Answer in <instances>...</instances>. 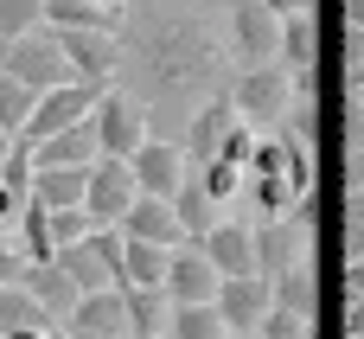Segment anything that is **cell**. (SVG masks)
<instances>
[{"instance_id": "obj_33", "label": "cell", "mask_w": 364, "mask_h": 339, "mask_svg": "<svg viewBox=\"0 0 364 339\" xmlns=\"http://www.w3.org/2000/svg\"><path fill=\"white\" fill-rule=\"evenodd\" d=\"M45 231H51V256H58V250H70V244H83V237H90L96 224H90L83 212H45Z\"/></svg>"}, {"instance_id": "obj_26", "label": "cell", "mask_w": 364, "mask_h": 339, "mask_svg": "<svg viewBox=\"0 0 364 339\" xmlns=\"http://www.w3.org/2000/svg\"><path fill=\"white\" fill-rule=\"evenodd\" d=\"M19 256L26 263H51V231H45V205H19Z\"/></svg>"}, {"instance_id": "obj_19", "label": "cell", "mask_w": 364, "mask_h": 339, "mask_svg": "<svg viewBox=\"0 0 364 339\" xmlns=\"http://www.w3.org/2000/svg\"><path fill=\"white\" fill-rule=\"evenodd\" d=\"M269 295H275V308L282 314H294V320H320V276H314V263H294V269H282V276H269Z\"/></svg>"}, {"instance_id": "obj_47", "label": "cell", "mask_w": 364, "mask_h": 339, "mask_svg": "<svg viewBox=\"0 0 364 339\" xmlns=\"http://www.w3.org/2000/svg\"><path fill=\"white\" fill-rule=\"evenodd\" d=\"M243 339H256V333H243Z\"/></svg>"}, {"instance_id": "obj_32", "label": "cell", "mask_w": 364, "mask_h": 339, "mask_svg": "<svg viewBox=\"0 0 364 339\" xmlns=\"http://www.w3.org/2000/svg\"><path fill=\"white\" fill-rule=\"evenodd\" d=\"M26 115H32V90H19L13 77H0V135L13 141L26 128Z\"/></svg>"}, {"instance_id": "obj_42", "label": "cell", "mask_w": 364, "mask_h": 339, "mask_svg": "<svg viewBox=\"0 0 364 339\" xmlns=\"http://www.w3.org/2000/svg\"><path fill=\"white\" fill-rule=\"evenodd\" d=\"M339 19H346V32H364V0H339Z\"/></svg>"}, {"instance_id": "obj_37", "label": "cell", "mask_w": 364, "mask_h": 339, "mask_svg": "<svg viewBox=\"0 0 364 339\" xmlns=\"http://www.w3.org/2000/svg\"><path fill=\"white\" fill-rule=\"evenodd\" d=\"M19 276H26V256L0 237V288H19Z\"/></svg>"}, {"instance_id": "obj_14", "label": "cell", "mask_w": 364, "mask_h": 339, "mask_svg": "<svg viewBox=\"0 0 364 339\" xmlns=\"http://www.w3.org/2000/svg\"><path fill=\"white\" fill-rule=\"evenodd\" d=\"M320 58H326V45H320V13H288V19H282V45H275V64H282L288 77H320Z\"/></svg>"}, {"instance_id": "obj_7", "label": "cell", "mask_w": 364, "mask_h": 339, "mask_svg": "<svg viewBox=\"0 0 364 339\" xmlns=\"http://www.w3.org/2000/svg\"><path fill=\"white\" fill-rule=\"evenodd\" d=\"M134 199H141V192H134V173H128V160H96V167H90V179H83V218H90L96 231L122 224Z\"/></svg>"}, {"instance_id": "obj_16", "label": "cell", "mask_w": 364, "mask_h": 339, "mask_svg": "<svg viewBox=\"0 0 364 339\" xmlns=\"http://www.w3.org/2000/svg\"><path fill=\"white\" fill-rule=\"evenodd\" d=\"M64 333H77V339H128V308H122V295H115V288L83 295L77 314L64 320Z\"/></svg>"}, {"instance_id": "obj_15", "label": "cell", "mask_w": 364, "mask_h": 339, "mask_svg": "<svg viewBox=\"0 0 364 339\" xmlns=\"http://www.w3.org/2000/svg\"><path fill=\"white\" fill-rule=\"evenodd\" d=\"M122 237H134V244H154V250H186V231H179V218H173V199H134L128 205V218L115 224Z\"/></svg>"}, {"instance_id": "obj_27", "label": "cell", "mask_w": 364, "mask_h": 339, "mask_svg": "<svg viewBox=\"0 0 364 339\" xmlns=\"http://www.w3.org/2000/svg\"><path fill=\"white\" fill-rule=\"evenodd\" d=\"M166 339H230V333H224L218 308H173V320H166Z\"/></svg>"}, {"instance_id": "obj_8", "label": "cell", "mask_w": 364, "mask_h": 339, "mask_svg": "<svg viewBox=\"0 0 364 339\" xmlns=\"http://www.w3.org/2000/svg\"><path fill=\"white\" fill-rule=\"evenodd\" d=\"M275 45H282V19L256 0H230V58L243 71H262L275 64Z\"/></svg>"}, {"instance_id": "obj_36", "label": "cell", "mask_w": 364, "mask_h": 339, "mask_svg": "<svg viewBox=\"0 0 364 339\" xmlns=\"http://www.w3.org/2000/svg\"><path fill=\"white\" fill-rule=\"evenodd\" d=\"M256 141H262V135L237 122V128L224 135V147H218V160H230V167H250V154H256Z\"/></svg>"}, {"instance_id": "obj_6", "label": "cell", "mask_w": 364, "mask_h": 339, "mask_svg": "<svg viewBox=\"0 0 364 339\" xmlns=\"http://www.w3.org/2000/svg\"><path fill=\"white\" fill-rule=\"evenodd\" d=\"M237 128V109H230V90H218V96H205L192 115H186V128H179V154H186V173H205L211 160H218V147H224V135Z\"/></svg>"}, {"instance_id": "obj_39", "label": "cell", "mask_w": 364, "mask_h": 339, "mask_svg": "<svg viewBox=\"0 0 364 339\" xmlns=\"http://www.w3.org/2000/svg\"><path fill=\"white\" fill-rule=\"evenodd\" d=\"M256 6H269L275 19H288V13H320V0H256Z\"/></svg>"}, {"instance_id": "obj_44", "label": "cell", "mask_w": 364, "mask_h": 339, "mask_svg": "<svg viewBox=\"0 0 364 339\" xmlns=\"http://www.w3.org/2000/svg\"><path fill=\"white\" fill-rule=\"evenodd\" d=\"M96 6H109V13H122V19H128V13H134L141 0H96Z\"/></svg>"}, {"instance_id": "obj_23", "label": "cell", "mask_w": 364, "mask_h": 339, "mask_svg": "<svg viewBox=\"0 0 364 339\" xmlns=\"http://www.w3.org/2000/svg\"><path fill=\"white\" fill-rule=\"evenodd\" d=\"M173 218H179V231H186V244H198V237H211V224H218V205L205 199V186L186 173V186L173 192Z\"/></svg>"}, {"instance_id": "obj_3", "label": "cell", "mask_w": 364, "mask_h": 339, "mask_svg": "<svg viewBox=\"0 0 364 339\" xmlns=\"http://www.w3.org/2000/svg\"><path fill=\"white\" fill-rule=\"evenodd\" d=\"M0 77H13L19 90H32V103L70 83V71H64V58H58V38H51L45 26L26 32V38H13V45H0Z\"/></svg>"}, {"instance_id": "obj_17", "label": "cell", "mask_w": 364, "mask_h": 339, "mask_svg": "<svg viewBox=\"0 0 364 339\" xmlns=\"http://www.w3.org/2000/svg\"><path fill=\"white\" fill-rule=\"evenodd\" d=\"M19 288H26V295H32V301H38V308H45V314H51L58 327H64V320L77 314V301H83V295L70 288V276H64L58 263H26Z\"/></svg>"}, {"instance_id": "obj_1", "label": "cell", "mask_w": 364, "mask_h": 339, "mask_svg": "<svg viewBox=\"0 0 364 339\" xmlns=\"http://www.w3.org/2000/svg\"><path fill=\"white\" fill-rule=\"evenodd\" d=\"M122 96L147 115V135L160 141H179L186 115L224 90V51L211 38V26L186 6H160V0H141L122 32Z\"/></svg>"}, {"instance_id": "obj_5", "label": "cell", "mask_w": 364, "mask_h": 339, "mask_svg": "<svg viewBox=\"0 0 364 339\" xmlns=\"http://www.w3.org/2000/svg\"><path fill=\"white\" fill-rule=\"evenodd\" d=\"M90 135H96V154L102 160H134L141 141H147V115L122 90H102V103L90 109Z\"/></svg>"}, {"instance_id": "obj_31", "label": "cell", "mask_w": 364, "mask_h": 339, "mask_svg": "<svg viewBox=\"0 0 364 339\" xmlns=\"http://www.w3.org/2000/svg\"><path fill=\"white\" fill-rule=\"evenodd\" d=\"M0 186H6L13 199H32V147H26V141L6 147V160H0Z\"/></svg>"}, {"instance_id": "obj_29", "label": "cell", "mask_w": 364, "mask_h": 339, "mask_svg": "<svg viewBox=\"0 0 364 339\" xmlns=\"http://www.w3.org/2000/svg\"><path fill=\"white\" fill-rule=\"evenodd\" d=\"M83 250H90V256L102 263V276H109V288L122 295V231H115V224H109V231H90V237H83Z\"/></svg>"}, {"instance_id": "obj_46", "label": "cell", "mask_w": 364, "mask_h": 339, "mask_svg": "<svg viewBox=\"0 0 364 339\" xmlns=\"http://www.w3.org/2000/svg\"><path fill=\"white\" fill-rule=\"evenodd\" d=\"M6 147H13V141H6V135H0V160H6Z\"/></svg>"}, {"instance_id": "obj_24", "label": "cell", "mask_w": 364, "mask_h": 339, "mask_svg": "<svg viewBox=\"0 0 364 339\" xmlns=\"http://www.w3.org/2000/svg\"><path fill=\"white\" fill-rule=\"evenodd\" d=\"M58 320L26 295V288H0V339H13V333H51Z\"/></svg>"}, {"instance_id": "obj_11", "label": "cell", "mask_w": 364, "mask_h": 339, "mask_svg": "<svg viewBox=\"0 0 364 339\" xmlns=\"http://www.w3.org/2000/svg\"><path fill=\"white\" fill-rule=\"evenodd\" d=\"M211 308H218L224 333L243 339V333H256V327H262V314L275 308V295H269V282H262V276H237V282H218Z\"/></svg>"}, {"instance_id": "obj_40", "label": "cell", "mask_w": 364, "mask_h": 339, "mask_svg": "<svg viewBox=\"0 0 364 339\" xmlns=\"http://www.w3.org/2000/svg\"><path fill=\"white\" fill-rule=\"evenodd\" d=\"M339 288H346V301H352V295L364 301V256H358V263H346V276H339Z\"/></svg>"}, {"instance_id": "obj_34", "label": "cell", "mask_w": 364, "mask_h": 339, "mask_svg": "<svg viewBox=\"0 0 364 339\" xmlns=\"http://www.w3.org/2000/svg\"><path fill=\"white\" fill-rule=\"evenodd\" d=\"M364 256V186H346V263Z\"/></svg>"}, {"instance_id": "obj_21", "label": "cell", "mask_w": 364, "mask_h": 339, "mask_svg": "<svg viewBox=\"0 0 364 339\" xmlns=\"http://www.w3.org/2000/svg\"><path fill=\"white\" fill-rule=\"evenodd\" d=\"M83 179H90V167L32 173V205H45V212H83Z\"/></svg>"}, {"instance_id": "obj_48", "label": "cell", "mask_w": 364, "mask_h": 339, "mask_svg": "<svg viewBox=\"0 0 364 339\" xmlns=\"http://www.w3.org/2000/svg\"><path fill=\"white\" fill-rule=\"evenodd\" d=\"M346 339H352V333H346Z\"/></svg>"}, {"instance_id": "obj_22", "label": "cell", "mask_w": 364, "mask_h": 339, "mask_svg": "<svg viewBox=\"0 0 364 339\" xmlns=\"http://www.w3.org/2000/svg\"><path fill=\"white\" fill-rule=\"evenodd\" d=\"M122 308H128V339H166V295L160 288H122Z\"/></svg>"}, {"instance_id": "obj_28", "label": "cell", "mask_w": 364, "mask_h": 339, "mask_svg": "<svg viewBox=\"0 0 364 339\" xmlns=\"http://www.w3.org/2000/svg\"><path fill=\"white\" fill-rule=\"evenodd\" d=\"M38 26H45V0H0V45H13Z\"/></svg>"}, {"instance_id": "obj_20", "label": "cell", "mask_w": 364, "mask_h": 339, "mask_svg": "<svg viewBox=\"0 0 364 339\" xmlns=\"http://www.w3.org/2000/svg\"><path fill=\"white\" fill-rule=\"evenodd\" d=\"M45 32H102V38H115L122 13H109L96 0H45Z\"/></svg>"}, {"instance_id": "obj_38", "label": "cell", "mask_w": 364, "mask_h": 339, "mask_svg": "<svg viewBox=\"0 0 364 339\" xmlns=\"http://www.w3.org/2000/svg\"><path fill=\"white\" fill-rule=\"evenodd\" d=\"M346 135H352V147H364V90L346 96Z\"/></svg>"}, {"instance_id": "obj_9", "label": "cell", "mask_w": 364, "mask_h": 339, "mask_svg": "<svg viewBox=\"0 0 364 339\" xmlns=\"http://www.w3.org/2000/svg\"><path fill=\"white\" fill-rule=\"evenodd\" d=\"M51 38H58V58H64L70 83H96V90L115 83V71H122L115 38H102V32H51Z\"/></svg>"}, {"instance_id": "obj_4", "label": "cell", "mask_w": 364, "mask_h": 339, "mask_svg": "<svg viewBox=\"0 0 364 339\" xmlns=\"http://www.w3.org/2000/svg\"><path fill=\"white\" fill-rule=\"evenodd\" d=\"M96 103H102V90H96V83H64V90H51V96H38V103H32V115H26V128H19L13 141L38 147V141H51V135H64V128L90 122V109H96Z\"/></svg>"}, {"instance_id": "obj_13", "label": "cell", "mask_w": 364, "mask_h": 339, "mask_svg": "<svg viewBox=\"0 0 364 339\" xmlns=\"http://www.w3.org/2000/svg\"><path fill=\"white\" fill-rule=\"evenodd\" d=\"M160 295H166V308H211V295H218V269L186 244V250L166 256V282H160Z\"/></svg>"}, {"instance_id": "obj_45", "label": "cell", "mask_w": 364, "mask_h": 339, "mask_svg": "<svg viewBox=\"0 0 364 339\" xmlns=\"http://www.w3.org/2000/svg\"><path fill=\"white\" fill-rule=\"evenodd\" d=\"M45 339H70V333H64V327H51V333H45Z\"/></svg>"}, {"instance_id": "obj_25", "label": "cell", "mask_w": 364, "mask_h": 339, "mask_svg": "<svg viewBox=\"0 0 364 339\" xmlns=\"http://www.w3.org/2000/svg\"><path fill=\"white\" fill-rule=\"evenodd\" d=\"M166 282V250L122 237V288H160Z\"/></svg>"}, {"instance_id": "obj_2", "label": "cell", "mask_w": 364, "mask_h": 339, "mask_svg": "<svg viewBox=\"0 0 364 339\" xmlns=\"http://www.w3.org/2000/svg\"><path fill=\"white\" fill-rule=\"evenodd\" d=\"M224 90H230V109H237L243 128H288V115H294V77H288L282 64L243 71V77H230Z\"/></svg>"}, {"instance_id": "obj_18", "label": "cell", "mask_w": 364, "mask_h": 339, "mask_svg": "<svg viewBox=\"0 0 364 339\" xmlns=\"http://www.w3.org/2000/svg\"><path fill=\"white\" fill-rule=\"evenodd\" d=\"M102 154H96V135H90V122H77V128H64V135H51V141H38L32 147V173H58V167H96Z\"/></svg>"}, {"instance_id": "obj_30", "label": "cell", "mask_w": 364, "mask_h": 339, "mask_svg": "<svg viewBox=\"0 0 364 339\" xmlns=\"http://www.w3.org/2000/svg\"><path fill=\"white\" fill-rule=\"evenodd\" d=\"M192 179L205 186V199H211V205H224V199H237V192H243V167H230V160H211V167H205V173H192Z\"/></svg>"}, {"instance_id": "obj_35", "label": "cell", "mask_w": 364, "mask_h": 339, "mask_svg": "<svg viewBox=\"0 0 364 339\" xmlns=\"http://www.w3.org/2000/svg\"><path fill=\"white\" fill-rule=\"evenodd\" d=\"M256 339H314V327H307V320H294V314H282V308H269V314H262V327H256Z\"/></svg>"}, {"instance_id": "obj_12", "label": "cell", "mask_w": 364, "mask_h": 339, "mask_svg": "<svg viewBox=\"0 0 364 339\" xmlns=\"http://www.w3.org/2000/svg\"><path fill=\"white\" fill-rule=\"evenodd\" d=\"M192 250H198V256L218 269V282L256 276V231H250V224H230V218H218V224H211V237H198Z\"/></svg>"}, {"instance_id": "obj_43", "label": "cell", "mask_w": 364, "mask_h": 339, "mask_svg": "<svg viewBox=\"0 0 364 339\" xmlns=\"http://www.w3.org/2000/svg\"><path fill=\"white\" fill-rule=\"evenodd\" d=\"M19 205H26V199H13V192H6V186H0V237H6V224H13V218H19Z\"/></svg>"}, {"instance_id": "obj_10", "label": "cell", "mask_w": 364, "mask_h": 339, "mask_svg": "<svg viewBox=\"0 0 364 339\" xmlns=\"http://www.w3.org/2000/svg\"><path fill=\"white\" fill-rule=\"evenodd\" d=\"M128 173H134V192H141V199H173V192L186 186V154H179V141L147 135L141 154L128 160Z\"/></svg>"}, {"instance_id": "obj_41", "label": "cell", "mask_w": 364, "mask_h": 339, "mask_svg": "<svg viewBox=\"0 0 364 339\" xmlns=\"http://www.w3.org/2000/svg\"><path fill=\"white\" fill-rule=\"evenodd\" d=\"M339 320H346V333H352V339H364V301H358V295L339 308Z\"/></svg>"}]
</instances>
